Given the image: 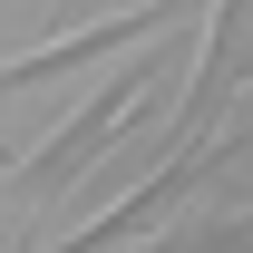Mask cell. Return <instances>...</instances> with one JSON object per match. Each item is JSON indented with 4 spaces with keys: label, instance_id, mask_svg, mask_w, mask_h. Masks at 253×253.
<instances>
[{
    "label": "cell",
    "instance_id": "cell-1",
    "mask_svg": "<svg viewBox=\"0 0 253 253\" xmlns=\"http://www.w3.org/2000/svg\"><path fill=\"white\" fill-rule=\"evenodd\" d=\"M166 68H175V59L156 49V59H136L126 78H107V88H97L88 107H78V117H68L59 136H49V146H30V156H20V175H10V185L30 195V205H49V195H68V185H78V175H88L97 156H107V136H126V126L146 117V97L166 88Z\"/></svg>",
    "mask_w": 253,
    "mask_h": 253
},
{
    "label": "cell",
    "instance_id": "cell-2",
    "mask_svg": "<svg viewBox=\"0 0 253 253\" xmlns=\"http://www.w3.org/2000/svg\"><path fill=\"white\" fill-rule=\"evenodd\" d=\"M185 10H195V0H146V10H126V20H88V30H68V39H49V49H30V59H10V68H0V97L49 88V78H68V68L107 59L117 39H156V30H175Z\"/></svg>",
    "mask_w": 253,
    "mask_h": 253
},
{
    "label": "cell",
    "instance_id": "cell-4",
    "mask_svg": "<svg viewBox=\"0 0 253 253\" xmlns=\"http://www.w3.org/2000/svg\"><path fill=\"white\" fill-rule=\"evenodd\" d=\"M78 10H88V0H59V20H78Z\"/></svg>",
    "mask_w": 253,
    "mask_h": 253
},
{
    "label": "cell",
    "instance_id": "cell-3",
    "mask_svg": "<svg viewBox=\"0 0 253 253\" xmlns=\"http://www.w3.org/2000/svg\"><path fill=\"white\" fill-rule=\"evenodd\" d=\"M244 49H253V0H214V20H205V59H195V78H185L175 146H205V136H214V107L234 97V78H244Z\"/></svg>",
    "mask_w": 253,
    "mask_h": 253
}]
</instances>
